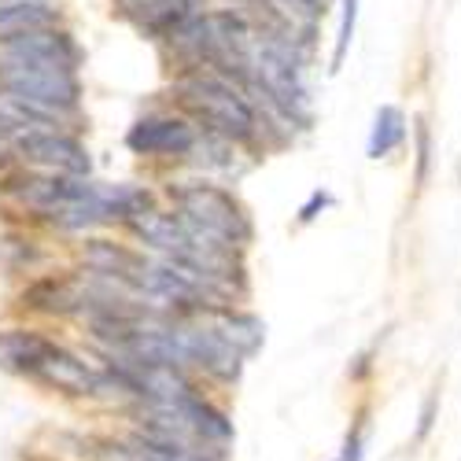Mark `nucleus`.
<instances>
[{
	"mask_svg": "<svg viewBox=\"0 0 461 461\" xmlns=\"http://www.w3.org/2000/svg\"><path fill=\"white\" fill-rule=\"evenodd\" d=\"M8 192L30 211L45 214L63 229H89L100 221H133L151 211L144 188L133 185H93L82 177H19Z\"/></svg>",
	"mask_w": 461,
	"mask_h": 461,
	"instance_id": "nucleus-1",
	"label": "nucleus"
},
{
	"mask_svg": "<svg viewBox=\"0 0 461 461\" xmlns=\"http://www.w3.org/2000/svg\"><path fill=\"white\" fill-rule=\"evenodd\" d=\"M130 225H133V233L156 251V258L177 266L181 274H188L192 281H200L218 299L240 277V266H237V255H233L237 248H229L218 237L203 233V229L196 221H188L181 211L177 214L144 211Z\"/></svg>",
	"mask_w": 461,
	"mask_h": 461,
	"instance_id": "nucleus-2",
	"label": "nucleus"
},
{
	"mask_svg": "<svg viewBox=\"0 0 461 461\" xmlns=\"http://www.w3.org/2000/svg\"><path fill=\"white\" fill-rule=\"evenodd\" d=\"M0 369L33 376V380L52 384V388L70 392V395H100V392L114 388L107 366H89L86 358L67 351L63 343H52L45 336L23 332V329L0 332Z\"/></svg>",
	"mask_w": 461,
	"mask_h": 461,
	"instance_id": "nucleus-3",
	"label": "nucleus"
},
{
	"mask_svg": "<svg viewBox=\"0 0 461 461\" xmlns=\"http://www.w3.org/2000/svg\"><path fill=\"white\" fill-rule=\"evenodd\" d=\"M177 96L188 111L200 114L211 133L233 140V144H258V137H262L258 107L237 82H229L225 74L188 70L177 78Z\"/></svg>",
	"mask_w": 461,
	"mask_h": 461,
	"instance_id": "nucleus-4",
	"label": "nucleus"
},
{
	"mask_svg": "<svg viewBox=\"0 0 461 461\" xmlns=\"http://www.w3.org/2000/svg\"><path fill=\"white\" fill-rule=\"evenodd\" d=\"M170 196L188 221H196L203 233L218 237L229 248H244L255 233L244 203L233 196V192H225L218 185H203V181L200 185H177V188H170Z\"/></svg>",
	"mask_w": 461,
	"mask_h": 461,
	"instance_id": "nucleus-5",
	"label": "nucleus"
},
{
	"mask_svg": "<svg viewBox=\"0 0 461 461\" xmlns=\"http://www.w3.org/2000/svg\"><path fill=\"white\" fill-rule=\"evenodd\" d=\"M0 93H12L15 100L37 107L59 119V114H70L78 107V78L74 70H56V67H45V70H0Z\"/></svg>",
	"mask_w": 461,
	"mask_h": 461,
	"instance_id": "nucleus-6",
	"label": "nucleus"
},
{
	"mask_svg": "<svg viewBox=\"0 0 461 461\" xmlns=\"http://www.w3.org/2000/svg\"><path fill=\"white\" fill-rule=\"evenodd\" d=\"M78 59H82L78 45L63 30H49V26L0 41V70H45V67L74 70Z\"/></svg>",
	"mask_w": 461,
	"mask_h": 461,
	"instance_id": "nucleus-7",
	"label": "nucleus"
},
{
	"mask_svg": "<svg viewBox=\"0 0 461 461\" xmlns=\"http://www.w3.org/2000/svg\"><path fill=\"white\" fill-rule=\"evenodd\" d=\"M177 343H181L185 366H196L218 380H237L244 369V355L211 321L207 325H177Z\"/></svg>",
	"mask_w": 461,
	"mask_h": 461,
	"instance_id": "nucleus-8",
	"label": "nucleus"
},
{
	"mask_svg": "<svg viewBox=\"0 0 461 461\" xmlns=\"http://www.w3.org/2000/svg\"><path fill=\"white\" fill-rule=\"evenodd\" d=\"M126 144L137 151V156H163V159H174V156H188L196 151L200 137L185 119H174V114H156V119H140Z\"/></svg>",
	"mask_w": 461,
	"mask_h": 461,
	"instance_id": "nucleus-9",
	"label": "nucleus"
},
{
	"mask_svg": "<svg viewBox=\"0 0 461 461\" xmlns=\"http://www.w3.org/2000/svg\"><path fill=\"white\" fill-rule=\"evenodd\" d=\"M15 151H19L23 159L45 167V170H52V174H59V177H86L89 167H93L86 144H78V140L67 137V133L26 137L23 144H15Z\"/></svg>",
	"mask_w": 461,
	"mask_h": 461,
	"instance_id": "nucleus-10",
	"label": "nucleus"
},
{
	"mask_svg": "<svg viewBox=\"0 0 461 461\" xmlns=\"http://www.w3.org/2000/svg\"><path fill=\"white\" fill-rule=\"evenodd\" d=\"M122 8L151 33L170 37L185 23L203 15V0H122Z\"/></svg>",
	"mask_w": 461,
	"mask_h": 461,
	"instance_id": "nucleus-11",
	"label": "nucleus"
},
{
	"mask_svg": "<svg viewBox=\"0 0 461 461\" xmlns=\"http://www.w3.org/2000/svg\"><path fill=\"white\" fill-rule=\"evenodd\" d=\"M41 133H59L52 114L15 100L12 93H0V140L23 144L26 137H41Z\"/></svg>",
	"mask_w": 461,
	"mask_h": 461,
	"instance_id": "nucleus-12",
	"label": "nucleus"
},
{
	"mask_svg": "<svg viewBox=\"0 0 461 461\" xmlns=\"http://www.w3.org/2000/svg\"><path fill=\"white\" fill-rule=\"evenodd\" d=\"M406 140V114L395 107V104H384L376 114H373V130H369V159H388L402 148Z\"/></svg>",
	"mask_w": 461,
	"mask_h": 461,
	"instance_id": "nucleus-13",
	"label": "nucleus"
},
{
	"mask_svg": "<svg viewBox=\"0 0 461 461\" xmlns=\"http://www.w3.org/2000/svg\"><path fill=\"white\" fill-rule=\"evenodd\" d=\"M211 325H214L229 343H233V348H237L240 355H251V351H258V348H262L266 329H262V321H258V318H251V314L214 311V314H211Z\"/></svg>",
	"mask_w": 461,
	"mask_h": 461,
	"instance_id": "nucleus-14",
	"label": "nucleus"
},
{
	"mask_svg": "<svg viewBox=\"0 0 461 461\" xmlns=\"http://www.w3.org/2000/svg\"><path fill=\"white\" fill-rule=\"evenodd\" d=\"M52 23V8L49 5H23V8H0V41L26 30H41Z\"/></svg>",
	"mask_w": 461,
	"mask_h": 461,
	"instance_id": "nucleus-15",
	"label": "nucleus"
},
{
	"mask_svg": "<svg viewBox=\"0 0 461 461\" xmlns=\"http://www.w3.org/2000/svg\"><path fill=\"white\" fill-rule=\"evenodd\" d=\"M355 23H358V0H343V12H339V33H336V49H332V70L343 67L355 41Z\"/></svg>",
	"mask_w": 461,
	"mask_h": 461,
	"instance_id": "nucleus-16",
	"label": "nucleus"
},
{
	"mask_svg": "<svg viewBox=\"0 0 461 461\" xmlns=\"http://www.w3.org/2000/svg\"><path fill=\"white\" fill-rule=\"evenodd\" d=\"M429 156H432V137L425 119H417V181L429 177Z\"/></svg>",
	"mask_w": 461,
	"mask_h": 461,
	"instance_id": "nucleus-17",
	"label": "nucleus"
},
{
	"mask_svg": "<svg viewBox=\"0 0 461 461\" xmlns=\"http://www.w3.org/2000/svg\"><path fill=\"white\" fill-rule=\"evenodd\" d=\"M362 454H366V432L355 429V432H348V439H343L336 461H362Z\"/></svg>",
	"mask_w": 461,
	"mask_h": 461,
	"instance_id": "nucleus-18",
	"label": "nucleus"
},
{
	"mask_svg": "<svg viewBox=\"0 0 461 461\" xmlns=\"http://www.w3.org/2000/svg\"><path fill=\"white\" fill-rule=\"evenodd\" d=\"M329 203H332V196H329V192H314V196L303 203V211H299V221H314V218H318V211H325Z\"/></svg>",
	"mask_w": 461,
	"mask_h": 461,
	"instance_id": "nucleus-19",
	"label": "nucleus"
},
{
	"mask_svg": "<svg viewBox=\"0 0 461 461\" xmlns=\"http://www.w3.org/2000/svg\"><path fill=\"white\" fill-rule=\"evenodd\" d=\"M436 406H439V399H436V395H429L425 410H420V425H417V443H420V439H425V436L432 432V420H436Z\"/></svg>",
	"mask_w": 461,
	"mask_h": 461,
	"instance_id": "nucleus-20",
	"label": "nucleus"
},
{
	"mask_svg": "<svg viewBox=\"0 0 461 461\" xmlns=\"http://www.w3.org/2000/svg\"><path fill=\"white\" fill-rule=\"evenodd\" d=\"M5 167H8V144L0 140V170H5Z\"/></svg>",
	"mask_w": 461,
	"mask_h": 461,
	"instance_id": "nucleus-21",
	"label": "nucleus"
}]
</instances>
